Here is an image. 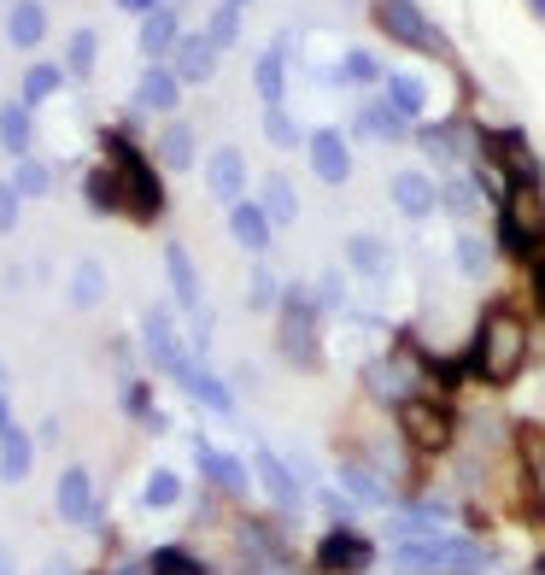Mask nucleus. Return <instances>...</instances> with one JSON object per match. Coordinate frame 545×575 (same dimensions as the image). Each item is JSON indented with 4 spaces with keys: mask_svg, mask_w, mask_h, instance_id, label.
Here are the masks:
<instances>
[{
    "mask_svg": "<svg viewBox=\"0 0 545 575\" xmlns=\"http://www.w3.org/2000/svg\"><path fill=\"white\" fill-rule=\"evenodd\" d=\"M182 100V77L171 71V65H147L141 71V82H135V107H147V112H171Z\"/></svg>",
    "mask_w": 545,
    "mask_h": 575,
    "instance_id": "13",
    "label": "nucleus"
},
{
    "mask_svg": "<svg viewBox=\"0 0 545 575\" xmlns=\"http://www.w3.org/2000/svg\"><path fill=\"white\" fill-rule=\"evenodd\" d=\"M100 294H107V271L89 259V264H77V276H71V300L77 305H100Z\"/></svg>",
    "mask_w": 545,
    "mask_h": 575,
    "instance_id": "31",
    "label": "nucleus"
},
{
    "mask_svg": "<svg viewBox=\"0 0 545 575\" xmlns=\"http://www.w3.org/2000/svg\"><path fill=\"white\" fill-rule=\"evenodd\" d=\"M423 82H416V77H387V107L393 112H400V118H416V112H423Z\"/></svg>",
    "mask_w": 545,
    "mask_h": 575,
    "instance_id": "29",
    "label": "nucleus"
},
{
    "mask_svg": "<svg viewBox=\"0 0 545 575\" xmlns=\"http://www.w3.org/2000/svg\"><path fill=\"white\" fill-rule=\"evenodd\" d=\"M147 353H153V364L164 370V376H176V370L188 364V353H182V341H176V329H171V312H147Z\"/></svg>",
    "mask_w": 545,
    "mask_h": 575,
    "instance_id": "12",
    "label": "nucleus"
},
{
    "mask_svg": "<svg viewBox=\"0 0 545 575\" xmlns=\"http://www.w3.org/2000/svg\"><path fill=\"white\" fill-rule=\"evenodd\" d=\"M305 153H311V171H317L323 182H334V189L352 176V153H346V141L334 135V130H317V135L305 141Z\"/></svg>",
    "mask_w": 545,
    "mask_h": 575,
    "instance_id": "10",
    "label": "nucleus"
},
{
    "mask_svg": "<svg viewBox=\"0 0 545 575\" xmlns=\"http://www.w3.org/2000/svg\"><path fill=\"white\" fill-rule=\"evenodd\" d=\"M457 264H464L470 276H481V271H487V246H481L475 235H464V241H457Z\"/></svg>",
    "mask_w": 545,
    "mask_h": 575,
    "instance_id": "41",
    "label": "nucleus"
},
{
    "mask_svg": "<svg viewBox=\"0 0 545 575\" xmlns=\"http://www.w3.org/2000/svg\"><path fill=\"white\" fill-rule=\"evenodd\" d=\"M375 24H382L393 41L416 48V53H440V30H434L428 18L411 7V0H375Z\"/></svg>",
    "mask_w": 545,
    "mask_h": 575,
    "instance_id": "6",
    "label": "nucleus"
},
{
    "mask_svg": "<svg viewBox=\"0 0 545 575\" xmlns=\"http://www.w3.org/2000/svg\"><path fill=\"white\" fill-rule=\"evenodd\" d=\"M176 500H182V482L171 476V470H159V476L147 482V505H153V511H164V505H176Z\"/></svg>",
    "mask_w": 545,
    "mask_h": 575,
    "instance_id": "39",
    "label": "nucleus"
},
{
    "mask_svg": "<svg viewBox=\"0 0 545 575\" xmlns=\"http://www.w3.org/2000/svg\"><path fill=\"white\" fill-rule=\"evenodd\" d=\"M370 558L375 552L359 528H329L323 546H317V575H364Z\"/></svg>",
    "mask_w": 545,
    "mask_h": 575,
    "instance_id": "7",
    "label": "nucleus"
},
{
    "mask_svg": "<svg viewBox=\"0 0 545 575\" xmlns=\"http://www.w3.org/2000/svg\"><path fill=\"white\" fill-rule=\"evenodd\" d=\"M359 130H364V135H387V141H400V135H405V118L393 112L387 100H375V107H364V112H359Z\"/></svg>",
    "mask_w": 545,
    "mask_h": 575,
    "instance_id": "28",
    "label": "nucleus"
},
{
    "mask_svg": "<svg viewBox=\"0 0 545 575\" xmlns=\"http://www.w3.org/2000/svg\"><path fill=\"white\" fill-rule=\"evenodd\" d=\"M176 382H182V387H188V394H194V400H205L212 411H229V405H235V400H229V387L212 376V370H200L194 359H188V364L176 370Z\"/></svg>",
    "mask_w": 545,
    "mask_h": 575,
    "instance_id": "23",
    "label": "nucleus"
},
{
    "mask_svg": "<svg viewBox=\"0 0 545 575\" xmlns=\"http://www.w3.org/2000/svg\"><path fill=\"white\" fill-rule=\"evenodd\" d=\"M534 294H539V312H545V259L534 264Z\"/></svg>",
    "mask_w": 545,
    "mask_h": 575,
    "instance_id": "47",
    "label": "nucleus"
},
{
    "mask_svg": "<svg viewBox=\"0 0 545 575\" xmlns=\"http://www.w3.org/2000/svg\"><path fill=\"white\" fill-rule=\"evenodd\" d=\"M229 7H246V0H229Z\"/></svg>",
    "mask_w": 545,
    "mask_h": 575,
    "instance_id": "51",
    "label": "nucleus"
},
{
    "mask_svg": "<svg viewBox=\"0 0 545 575\" xmlns=\"http://www.w3.org/2000/svg\"><path fill=\"white\" fill-rule=\"evenodd\" d=\"M176 41H182V30H176V7H159V12H147V24H141V53L159 59L164 53H176Z\"/></svg>",
    "mask_w": 545,
    "mask_h": 575,
    "instance_id": "18",
    "label": "nucleus"
},
{
    "mask_svg": "<svg viewBox=\"0 0 545 575\" xmlns=\"http://www.w3.org/2000/svg\"><path fill=\"white\" fill-rule=\"evenodd\" d=\"M30 458H36L30 435L18 423H7V428H0V476H7V482H24L30 476Z\"/></svg>",
    "mask_w": 545,
    "mask_h": 575,
    "instance_id": "20",
    "label": "nucleus"
},
{
    "mask_svg": "<svg viewBox=\"0 0 545 575\" xmlns=\"http://www.w3.org/2000/svg\"><path fill=\"white\" fill-rule=\"evenodd\" d=\"M400 564L405 569H481V552L475 546H452V541H440V546H400Z\"/></svg>",
    "mask_w": 545,
    "mask_h": 575,
    "instance_id": "9",
    "label": "nucleus"
},
{
    "mask_svg": "<svg viewBox=\"0 0 545 575\" xmlns=\"http://www.w3.org/2000/svg\"><path fill=\"white\" fill-rule=\"evenodd\" d=\"M59 82H65V71L59 65H30V77H24V107H36V100H48Z\"/></svg>",
    "mask_w": 545,
    "mask_h": 575,
    "instance_id": "35",
    "label": "nucleus"
},
{
    "mask_svg": "<svg viewBox=\"0 0 545 575\" xmlns=\"http://www.w3.org/2000/svg\"><path fill=\"white\" fill-rule=\"evenodd\" d=\"M48 164H36V159H18V176H12V189L24 194V200H36V194H48Z\"/></svg>",
    "mask_w": 545,
    "mask_h": 575,
    "instance_id": "36",
    "label": "nucleus"
},
{
    "mask_svg": "<svg viewBox=\"0 0 545 575\" xmlns=\"http://www.w3.org/2000/svg\"><path fill=\"white\" fill-rule=\"evenodd\" d=\"M400 435L416 446V452H446L457 441V417L440 400H405L400 405Z\"/></svg>",
    "mask_w": 545,
    "mask_h": 575,
    "instance_id": "4",
    "label": "nucleus"
},
{
    "mask_svg": "<svg viewBox=\"0 0 545 575\" xmlns=\"http://www.w3.org/2000/svg\"><path fill=\"white\" fill-rule=\"evenodd\" d=\"M393 200H400L405 218H428L434 212V182L423 171H405V176H393Z\"/></svg>",
    "mask_w": 545,
    "mask_h": 575,
    "instance_id": "22",
    "label": "nucleus"
},
{
    "mask_svg": "<svg viewBox=\"0 0 545 575\" xmlns=\"http://www.w3.org/2000/svg\"><path fill=\"white\" fill-rule=\"evenodd\" d=\"M487 164H493L505 182H539V159L528 153V141H522V135L487 130Z\"/></svg>",
    "mask_w": 545,
    "mask_h": 575,
    "instance_id": "8",
    "label": "nucleus"
},
{
    "mask_svg": "<svg viewBox=\"0 0 545 575\" xmlns=\"http://www.w3.org/2000/svg\"><path fill=\"white\" fill-rule=\"evenodd\" d=\"M200 464H205V476H212L223 493H241L246 487V476H241V464L235 458H229V452H212V446H205L200 441Z\"/></svg>",
    "mask_w": 545,
    "mask_h": 575,
    "instance_id": "26",
    "label": "nucleus"
},
{
    "mask_svg": "<svg viewBox=\"0 0 545 575\" xmlns=\"http://www.w3.org/2000/svg\"><path fill=\"white\" fill-rule=\"evenodd\" d=\"M259 205L270 212V223H287L293 212H300V200H293V182H287V176H270V182H264V200H259Z\"/></svg>",
    "mask_w": 545,
    "mask_h": 575,
    "instance_id": "30",
    "label": "nucleus"
},
{
    "mask_svg": "<svg viewBox=\"0 0 545 575\" xmlns=\"http://www.w3.org/2000/svg\"><path fill=\"white\" fill-rule=\"evenodd\" d=\"M100 148H107V164H112L118 182H123V218L153 223L164 212V182L153 171V159H147L135 141H130V130H107V135H100Z\"/></svg>",
    "mask_w": 545,
    "mask_h": 575,
    "instance_id": "2",
    "label": "nucleus"
},
{
    "mask_svg": "<svg viewBox=\"0 0 545 575\" xmlns=\"http://www.w3.org/2000/svg\"><path fill=\"white\" fill-rule=\"evenodd\" d=\"M94 53H100L94 30H77L71 48H65V71H71V77H94Z\"/></svg>",
    "mask_w": 545,
    "mask_h": 575,
    "instance_id": "32",
    "label": "nucleus"
},
{
    "mask_svg": "<svg viewBox=\"0 0 545 575\" xmlns=\"http://www.w3.org/2000/svg\"><path fill=\"white\" fill-rule=\"evenodd\" d=\"M30 141H36V130H30V107H24V100L0 107V148H7L12 159H30Z\"/></svg>",
    "mask_w": 545,
    "mask_h": 575,
    "instance_id": "21",
    "label": "nucleus"
},
{
    "mask_svg": "<svg viewBox=\"0 0 545 575\" xmlns=\"http://www.w3.org/2000/svg\"><path fill=\"white\" fill-rule=\"evenodd\" d=\"M153 575H212L200 558H188L182 546H164V552H153Z\"/></svg>",
    "mask_w": 545,
    "mask_h": 575,
    "instance_id": "34",
    "label": "nucleus"
},
{
    "mask_svg": "<svg viewBox=\"0 0 545 575\" xmlns=\"http://www.w3.org/2000/svg\"><path fill=\"white\" fill-rule=\"evenodd\" d=\"M446 205H452L457 218H470V212H475V189H470V182H452V189H446Z\"/></svg>",
    "mask_w": 545,
    "mask_h": 575,
    "instance_id": "45",
    "label": "nucleus"
},
{
    "mask_svg": "<svg viewBox=\"0 0 545 575\" xmlns=\"http://www.w3.org/2000/svg\"><path fill=\"white\" fill-rule=\"evenodd\" d=\"M0 575H12V564H7V552H0Z\"/></svg>",
    "mask_w": 545,
    "mask_h": 575,
    "instance_id": "48",
    "label": "nucleus"
},
{
    "mask_svg": "<svg viewBox=\"0 0 545 575\" xmlns=\"http://www.w3.org/2000/svg\"><path fill=\"white\" fill-rule=\"evenodd\" d=\"M118 7H130V12H159L164 0H118Z\"/></svg>",
    "mask_w": 545,
    "mask_h": 575,
    "instance_id": "46",
    "label": "nucleus"
},
{
    "mask_svg": "<svg viewBox=\"0 0 545 575\" xmlns=\"http://www.w3.org/2000/svg\"><path fill=\"white\" fill-rule=\"evenodd\" d=\"M205 189L235 205V200L246 194V159H241L235 148H218L212 159H205Z\"/></svg>",
    "mask_w": 545,
    "mask_h": 575,
    "instance_id": "11",
    "label": "nucleus"
},
{
    "mask_svg": "<svg viewBox=\"0 0 545 575\" xmlns=\"http://www.w3.org/2000/svg\"><path fill=\"white\" fill-rule=\"evenodd\" d=\"M82 189H89V205H94V212H123V182H118L112 164L89 171V182H82Z\"/></svg>",
    "mask_w": 545,
    "mask_h": 575,
    "instance_id": "24",
    "label": "nucleus"
},
{
    "mask_svg": "<svg viewBox=\"0 0 545 575\" xmlns=\"http://www.w3.org/2000/svg\"><path fill=\"white\" fill-rule=\"evenodd\" d=\"M53 500H59V517H65V523H94V482H89V470H65Z\"/></svg>",
    "mask_w": 545,
    "mask_h": 575,
    "instance_id": "15",
    "label": "nucleus"
},
{
    "mask_svg": "<svg viewBox=\"0 0 545 575\" xmlns=\"http://www.w3.org/2000/svg\"><path fill=\"white\" fill-rule=\"evenodd\" d=\"M18 200H24V194H18L12 182H0V235L18 230Z\"/></svg>",
    "mask_w": 545,
    "mask_h": 575,
    "instance_id": "43",
    "label": "nucleus"
},
{
    "mask_svg": "<svg viewBox=\"0 0 545 575\" xmlns=\"http://www.w3.org/2000/svg\"><path fill=\"white\" fill-rule=\"evenodd\" d=\"M164 271H171L176 300H182L188 312L200 317V271H194V259H188V246H182V241H171V246H164Z\"/></svg>",
    "mask_w": 545,
    "mask_h": 575,
    "instance_id": "17",
    "label": "nucleus"
},
{
    "mask_svg": "<svg viewBox=\"0 0 545 575\" xmlns=\"http://www.w3.org/2000/svg\"><path fill=\"white\" fill-rule=\"evenodd\" d=\"M522 364H528V323L516 312H487L475 329V346H470V370L481 382L505 387L522 376Z\"/></svg>",
    "mask_w": 545,
    "mask_h": 575,
    "instance_id": "1",
    "label": "nucleus"
},
{
    "mask_svg": "<svg viewBox=\"0 0 545 575\" xmlns=\"http://www.w3.org/2000/svg\"><path fill=\"white\" fill-rule=\"evenodd\" d=\"M218 53H223V48H218L212 36H182V41H176V65H171V71H176L182 82H205V77L218 71Z\"/></svg>",
    "mask_w": 545,
    "mask_h": 575,
    "instance_id": "14",
    "label": "nucleus"
},
{
    "mask_svg": "<svg viewBox=\"0 0 545 575\" xmlns=\"http://www.w3.org/2000/svg\"><path fill=\"white\" fill-rule=\"evenodd\" d=\"M276 300H282V282L259 271V276H253V288H246V305H253V312H264V305H276Z\"/></svg>",
    "mask_w": 545,
    "mask_h": 575,
    "instance_id": "40",
    "label": "nucleus"
},
{
    "mask_svg": "<svg viewBox=\"0 0 545 575\" xmlns=\"http://www.w3.org/2000/svg\"><path fill=\"white\" fill-rule=\"evenodd\" d=\"M7 36H12V48H36V41L48 36V7H41V0H12Z\"/></svg>",
    "mask_w": 545,
    "mask_h": 575,
    "instance_id": "19",
    "label": "nucleus"
},
{
    "mask_svg": "<svg viewBox=\"0 0 545 575\" xmlns=\"http://www.w3.org/2000/svg\"><path fill=\"white\" fill-rule=\"evenodd\" d=\"M282 353L293 364H311V359H317V317H311L305 288H287V294H282Z\"/></svg>",
    "mask_w": 545,
    "mask_h": 575,
    "instance_id": "5",
    "label": "nucleus"
},
{
    "mask_svg": "<svg viewBox=\"0 0 545 575\" xmlns=\"http://www.w3.org/2000/svg\"><path fill=\"white\" fill-rule=\"evenodd\" d=\"M346 259H352V264H359V271H364V276H382V271H387V264H393V253H387V246H382V241H375V235H352V246H346Z\"/></svg>",
    "mask_w": 545,
    "mask_h": 575,
    "instance_id": "27",
    "label": "nucleus"
},
{
    "mask_svg": "<svg viewBox=\"0 0 545 575\" xmlns=\"http://www.w3.org/2000/svg\"><path fill=\"white\" fill-rule=\"evenodd\" d=\"M341 77H346V82H375V77H382V65H375L370 53H352L346 65H341Z\"/></svg>",
    "mask_w": 545,
    "mask_h": 575,
    "instance_id": "44",
    "label": "nucleus"
},
{
    "mask_svg": "<svg viewBox=\"0 0 545 575\" xmlns=\"http://www.w3.org/2000/svg\"><path fill=\"white\" fill-rule=\"evenodd\" d=\"M205 36H212L218 48H229V41L241 36V7H229V0H223V7L212 12V30H205Z\"/></svg>",
    "mask_w": 545,
    "mask_h": 575,
    "instance_id": "38",
    "label": "nucleus"
},
{
    "mask_svg": "<svg viewBox=\"0 0 545 575\" xmlns=\"http://www.w3.org/2000/svg\"><path fill=\"white\" fill-rule=\"evenodd\" d=\"M0 394H7V364H0Z\"/></svg>",
    "mask_w": 545,
    "mask_h": 575,
    "instance_id": "49",
    "label": "nucleus"
},
{
    "mask_svg": "<svg viewBox=\"0 0 545 575\" xmlns=\"http://www.w3.org/2000/svg\"><path fill=\"white\" fill-rule=\"evenodd\" d=\"M159 159L171 164V171H188V164H194V130H188V123H171V130L159 135Z\"/></svg>",
    "mask_w": 545,
    "mask_h": 575,
    "instance_id": "25",
    "label": "nucleus"
},
{
    "mask_svg": "<svg viewBox=\"0 0 545 575\" xmlns=\"http://www.w3.org/2000/svg\"><path fill=\"white\" fill-rule=\"evenodd\" d=\"M229 235H235L246 253H264V246H270V212L253 205V200H235V205H229Z\"/></svg>",
    "mask_w": 545,
    "mask_h": 575,
    "instance_id": "16",
    "label": "nucleus"
},
{
    "mask_svg": "<svg viewBox=\"0 0 545 575\" xmlns=\"http://www.w3.org/2000/svg\"><path fill=\"white\" fill-rule=\"evenodd\" d=\"M259 470H264V487H270V493H276V500H282V505H293V500H300V487H293V482H287V470H282L276 458H270V452H264V458H259Z\"/></svg>",
    "mask_w": 545,
    "mask_h": 575,
    "instance_id": "37",
    "label": "nucleus"
},
{
    "mask_svg": "<svg viewBox=\"0 0 545 575\" xmlns=\"http://www.w3.org/2000/svg\"><path fill=\"white\" fill-rule=\"evenodd\" d=\"M498 241L511 259H545V194L539 182H511L498 200Z\"/></svg>",
    "mask_w": 545,
    "mask_h": 575,
    "instance_id": "3",
    "label": "nucleus"
},
{
    "mask_svg": "<svg viewBox=\"0 0 545 575\" xmlns=\"http://www.w3.org/2000/svg\"><path fill=\"white\" fill-rule=\"evenodd\" d=\"M534 12H539V18H545V0H534Z\"/></svg>",
    "mask_w": 545,
    "mask_h": 575,
    "instance_id": "50",
    "label": "nucleus"
},
{
    "mask_svg": "<svg viewBox=\"0 0 545 575\" xmlns=\"http://www.w3.org/2000/svg\"><path fill=\"white\" fill-rule=\"evenodd\" d=\"M264 130H270V141H282V148H300V130H293V123L282 118V107L264 112Z\"/></svg>",
    "mask_w": 545,
    "mask_h": 575,
    "instance_id": "42",
    "label": "nucleus"
},
{
    "mask_svg": "<svg viewBox=\"0 0 545 575\" xmlns=\"http://www.w3.org/2000/svg\"><path fill=\"white\" fill-rule=\"evenodd\" d=\"M253 77H259V94H264V112H270V107H282V48H276V53H264Z\"/></svg>",
    "mask_w": 545,
    "mask_h": 575,
    "instance_id": "33",
    "label": "nucleus"
}]
</instances>
